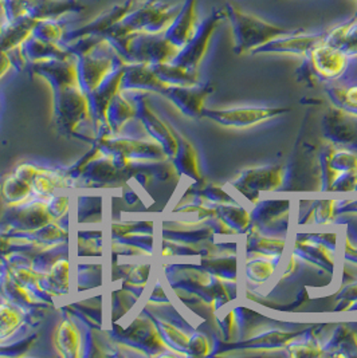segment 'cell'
<instances>
[{
    "mask_svg": "<svg viewBox=\"0 0 357 358\" xmlns=\"http://www.w3.org/2000/svg\"><path fill=\"white\" fill-rule=\"evenodd\" d=\"M223 8L234 35L235 52L238 54H244L247 51L251 52L276 38L302 31L301 29H289L270 23L253 14L244 13L230 3Z\"/></svg>",
    "mask_w": 357,
    "mask_h": 358,
    "instance_id": "obj_1",
    "label": "cell"
},
{
    "mask_svg": "<svg viewBox=\"0 0 357 358\" xmlns=\"http://www.w3.org/2000/svg\"><path fill=\"white\" fill-rule=\"evenodd\" d=\"M225 19H226L225 8L212 10L211 14L199 23L197 30H196L195 35L192 36V39L178 51V54L175 58L178 65L190 69V70L195 69L196 66L200 64V61L203 59L206 51L209 49L214 34Z\"/></svg>",
    "mask_w": 357,
    "mask_h": 358,
    "instance_id": "obj_2",
    "label": "cell"
},
{
    "mask_svg": "<svg viewBox=\"0 0 357 358\" xmlns=\"http://www.w3.org/2000/svg\"><path fill=\"white\" fill-rule=\"evenodd\" d=\"M328 33L329 30H325L321 33L304 34L302 31H298L284 35L251 51V54H292L307 58L312 50L324 43Z\"/></svg>",
    "mask_w": 357,
    "mask_h": 358,
    "instance_id": "obj_3",
    "label": "cell"
},
{
    "mask_svg": "<svg viewBox=\"0 0 357 358\" xmlns=\"http://www.w3.org/2000/svg\"><path fill=\"white\" fill-rule=\"evenodd\" d=\"M307 58L313 71L324 80H335L340 77L349 61V57L344 51L326 42L312 50Z\"/></svg>",
    "mask_w": 357,
    "mask_h": 358,
    "instance_id": "obj_4",
    "label": "cell"
},
{
    "mask_svg": "<svg viewBox=\"0 0 357 358\" xmlns=\"http://www.w3.org/2000/svg\"><path fill=\"white\" fill-rule=\"evenodd\" d=\"M197 0H186L183 7L178 10L176 17L165 30L164 36L178 50L183 49L195 35L197 30Z\"/></svg>",
    "mask_w": 357,
    "mask_h": 358,
    "instance_id": "obj_5",
    "label": "cell"
},
{
    "mask_svg": "<svg viewBox=\"0 0 357 358\" xmlns=\"http://www.w3.org/2000/svg\"><path fill=\"white\" fill-rule=\"evenodd\" d=\"M325 42L344 51L349 58L357 57V19L351 17L348 22L330 29Z\"/></svg>",
    "mask_w": 357,
    "mask_h": 358,
    "instance_id": "obj_6",
    "label": "cell"
},
{
    "mask_svg": "<svg viewBox=\"0 0 357 358\" xmlns=\"http://www.w3.org/2000/svg\"><path fill=\"white\" fill-rule=\"evenodd\" d=\"M276 110L270 109H238V110H227L220 114L230 124H251L253 121H260L262 118H267L270 114L273 115Z\"/></svg>",
    "mask_w": 357,
    "mask_h": 358,
    "instance_id": "obj_7",
    "label": "cell"
},
{
    "mask_svg": "<svg viewBox=\"0 0 357 358\" xmlns=\"http://www.w3.org/2000/svg\"><path fill=\"white\" fill-rule=\"evenodd\" d=\"M342 98H344V101L346 103L357 108V86H352V87L344 90L342 92Z\"/></svg>",
    "mask_w": 357,
    "mask_h": 358,
    "instance_id": "obj_8",
    "label": "cell"
},
{
    "mask_svg": "<svg viewBox=\"0 0 357 358\" xmlns=\"http://www.w3.org/2000/svg\"><path fill=\"white\" fill-rule=\"evenodd\" d=\"M354 17V19H357V13H356V14H355V15H354V17Z\"/></svg>",
    "mask_w": 357,
    "mask_h": 358,
    "instance_id": "obj_9",
    "label": "cell"
}]
</instances>
